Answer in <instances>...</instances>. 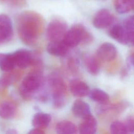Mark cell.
Returning <instances> with one entry per match:
<instances>
[{
	"instance_id": "18",
	"label": "cell",
	"mask_w": 134,
	"mask_h": 134,
	"mask_svg": "<svg viewBox=\"0 0 134 134\" xmlns=\"http://www.w3.org/2000/svg\"><path fill=\"white\" fill-rule=\"evenodd\" d=\"M84 63L87 71L92 75H97L99 73L100 65L98 58L94 56H87L84 60Z\"/></svg>"
},
{
	"instance_id": "6",
	"label": "cell",
	"mask_w": 134,
	"mask_h": 134,
	"mask_svg": "<svg viewBox=\"0 0 134 134\" xmlns=\"http://www.w3.org/2000/svg\"><path fill=\"white\" fill-rule=\"evenodd\" d=\"M15 66L20 69H25L30 65L38 64L32 52L25 49H19L12 53Z\"/></svg>"
},
{
	"instance_id": "21",
	"label": "cell",
	"mask_w": 134,
	"mask_h": 134,
	"mask_svg": "<svg viewBox=\"0 0 134 134\" xmlns=\"http://www.w3.org/2000/svg\"><path fill=\"white\" fill-rule=\"evenodd\" d=\"M114 5L119 13H127L133 9V0H115Z\"/></svg>"
},
{
	"instance_id": "26",
	"label": "cell",
	"mask_w": 134,
	"mask_h": 134,
	"mask_svg": "<svg viewBox=\"0 0 134 134\" xmlns=\"http://www.w3.org/2000/svg\"><path fill=\"white\" fill-rule=\"evenodd\" d=\"M127 66L129 70H132L133 69V55H130L127 59Z\"/></svg>"
},
{
	"instance_id": "3",
	"label": "cell",
	"mask_w": 134,
	"mask_h": 134,
	"mask_svg": "<svg viewBox=\"0 0 134 134\" xmlns=\"http://www.w3.org/2000/svg\"><path fill=\"white\" fill-rule=\"evenodd\" d=\"M48 84L52 94V104L54 108L63 107L66 102L67 87L63 79L54 73L50 75Z\"/></svg>"
},
{
	"instance_id": "9",
	"label": "cell",
	"mask_w": 134,
	"mask_h": 134,
	"mask_svg": "<svg viewBox=\"0 0 134 134\" xmlns=\"http://www.w3.org/2000/svg\"><path fill=\"white\" fill-rule=\"evenodd\" d=\"M109 35L113 39L121 44L133 45V40L130 38L128 33L121 25L113 26L109 31Z\"/></svg>"
},
{
	"instance_id": "29",
	"label": "cell",
	"mask_w": 134,
	"mask_h": 134,
	"mask_svg": "<svg viewBox=\"0 0 134 134\" xmlns=\"http://www.w3.org/2000/svg\"><path fill=\"white\" fill-rule=\"evenodd\" d=\"M6 133H8V134H16V133H18V132L16 129H8L6 131Z\"/></svg>"
},
{
	"instance_id": "2",
	"label": "cell",
	"mask_w": 134,
	"mask_h": 134,
	"mask_svg": "<svg viewBox=\"0 0 134 134\" xmlns=\"http://www.w3.org/2000/svg\"><path fill=\"white\" fill-rule=\"evenodd\" d=\"M43 83L41 72L36 69L29 72L23 79L19 87L20 96L25 100H29L35 96L36 93L42 86Z\"/></svg>"
},
{
	"instance_id": "19",
	"label": "cell",
	"mask_w": 134,
	"mask_h": 134,
	"mask_svg": "<svg viewBox=\"0 0 134 134\" xmlns=\"http://www.w3.org/2000/svg\"><path fill=\"white\" fill-rule=\"evenodd\" d=\"M55 130L58 133L61 134L75 133L78 131L76 125L68 120H63L58 122L56 125Z\"/></svg>"
},
{
	"instance_id": "24",
	"label": "cell",
	"mask_w": 134,
	"mask_h": 134,
	"mask_svg": "<svg viewBox=\"0 0 134 134\" xmlns=\"http://www.w3.org/2000/svg\"><path fill=\"white\" fill-rule=\"evenodd\" d=\"M122 26L128 33L130 38L133 40L134 39V25L133 16H130L126 18L123 22Z\"/></svg>"
},
{
	"instance_id": "17",
	"label": "cell",
	"mask_w": 134,
	"mask_h": 134,
	"mask_svg": "<svg viewBox=\"0 0 134 134\" xmlns=\"http://www.w3.org/2000/svg\"><path fill=\"white\" fill-rule=\"evenodd\" d=\"M15 66L12 53H0V69L7 72L12 71Z\"/></svg>"
},
{
	"instance_id": "10",
	"label": "cell",
	"mask_w": 134,
	"mask_h": 134,
	"mask_svg": "<svg viewBox=\"0 0 134 134\" xmlns=\"http://www.w3.org/2000/svg\"><path fill=\"white\" fill-rule=\"evenodd\" d=\"M117 50L112 43L105 42L102 44L97 50V57L104 61H110L117 55Z\"/></svg>"
},
{
	"instance_id": "23",
	"label": "cell",
	"mask_w": 134,
	"mask_h": 134,
	"mask_svg": "<svg viewBox=\"0 0 134 134\" xmlns=\"http://www.w3.org/2000/svg\"><path fill=\"white\" fill-rule=\"evenodd\" d=\"M10 72H6L7 73L4 74L0 78V86L2 87H6L12 83H13L16 80V75L14 73H10Z\"/></svg>"
},
{
	"instance_id": "30",
	"label": "cell",
	"mask_w": 134,
	"mask_h": 134,
	"mask_svg": "<svg viewBox=\"0 0 134 134\" xmlns=\"http://www.w3.org/2000/svg\"></svg>"
},
{
	"instance_id": "27",
	"label": "cell",
	"mask_w": 134,
	"mask_h": 134,
	"mask_svg": "<svg viewBox=\"0 0 134 134\" xmlns=\"http://www.w3.org/2000/svg\"><path fill=\"white\" fill-rule=\"evenodd\" d=\"M68 68L71 71H75L76 70V64L73 58H70L68 61Z\"/></svg>"
},
{
	"instance_id": "5",
	"label": "cell",
	"mask_w": 134,
	"mask_h": 134,
	"mask_svg": "<svg viewBox=\"0 0 134 134\" xmlns=\"http://www.w3.org/2000/svg\"><path fill=\"white\" fill-rule=\"evenodd\" d=\"M65 22L59 19L51 21L47 28V36L50 41L62 40L67 31Z\"/></svg>"
},
{
	"instance_id": "22",
	"label": "cell",
	"mask_w": 134,
	"mask_h": 134,
	"mask_svg": "<svg viewBox=\"0 0 134 134\" xmlns=\"http://www.w3.org/2000/svg\"><path fill=\"white\" fill-rule=\"evenodd\" d=\"M110 130L113 134L128 133L125 124L120 121L113 122L110 126Z\"/></svg>"
},
{
	"instance_id": "25",
	"label": "cell",
	"mask_w": 134,
	"mask_h": 134,
	"mask_svg": "<svg viewBox=\"0 0 134 134\" xmlns=\"http://www.w3.org/2000/svg\"><path fill=\"white\" fill-rule=\"evenodd\" d=\"M127 129V133H133L134 131V120L132 116L128 117L124 123Z\"/></svg>"
},
{
	"instance_id": "4",
	"label": "cell",
	"mask_w": 134,
	"mask_h": 134,
	"mask_svg": "<svg viewBox=\"0 0 134 134\" xmlns=\"http://www.w3.org/2000/svg\"><path fill=\"white\" fill-rule=\"evenodd\" d=\"M93 40V36L82 25L78 24L73 26L67 30L62 41L69 48H73L80 43L86 45Z\"/></svg>"
},
{
	"instance_id": "8",
	"label": "cell",
	"mask_w": 134,
	"mask_h": 134,
	"mask_svg": "<svg viewBox=\"0 0 134 134\" xmlns=\"http://www.w3.org/2000/svg\"><path fill=\"white\" fill-rule=\"evenodd\" d=\"M114 17L110 12L106 9H102L98 11L94 17L93 24L98 29L108 27L114 22Z\"/></svg>"
},
{
	"instance_id": "1",
	"label": "cell",
	"mask_w": 134,
	"mask_h": 134,
	"mask_svg": "<svg viewBox=\"0 0 134 134\" xmlns=\"http://www.w3.org/2000/svg\"><path fill=\"white\" fill-rule=\"evenodd\" d=\"M17 31L21 40L26 44H34L41 34L44 27L42 17L32 12L21 14L17 20Z\"/></svg>"
},
{
	"instance_id": "11",
	"label": "cell",
	"mask_w": 134,
	"mask_h": 134,
	"mask_svg": "<svg viewBox=\"0 0 134 134\" xmlns=\"http://www.w3.org/2000/svg\"><path fill=\"white\" fill-rule=\"evenodd\" d=\"M72 94L76 97H82L87 96L90 92L88 85L83 81L74 80L72 81L69 85Z\"/></svg>"
},
{
	"instance_id": "14",
	"label": "cell",
	"mask_w": 134,
	"mask_h": 134,
	"mask_svg": "<svg viewBox=\"0 0 134 134\" xmlns=\"http://www.w3.org/2000/svg\"><path fill=\"white\" fill-rule=\"evenodd\" d=\"M72 110L75 116L82 119L91 115L90 106L81 99H76L74 102Z\"/></svg>"
},
{
	"instance_id": "20",
	"label": "cell",
	"mask_w": 134,
	"mask_h": 134,
	"mask_svg": "<svg viewBox=\"0 0 134 134\" xmlns=\"http://www.w3.org/2000/svg\"><path fill=\"white\" fill-rule=\"evenodd\" d=\"M88 95L92 100L100 104H107L109 99V95L106 92L98 88L90 91Z\"/></svg>"
},
{
	"instance_id": "15",
	"label": "cell",
	"mask_w": 134,
	"mask_h": 134,
	"mask_svg": "<svg viewBox=\"0 0 134 134\" xmlns=\"http://www.w3.org/2000/svg\"><path fill=\"white\" fill-rule=\"evenodd\" d=\"M17 108L15 104L9 100L3 101L0 104V117L5 119H12L15 116Z\"/></svg>"
},
{
	"instance_id": "28",
	"label": "cell",
	"mask_w": 134,
	"mask_h": 134,
	"mask_svg": "<svg viewBox=\"0 0 134 134\" xmlns=\"http://www.w3.org/2000/svg\"><path fill=\"white\" fill-rule=\"evenodd\" d=\"M44 133V132L42 129L35 127H34V129L30 130L28 132L29 134H43Z\"/></svg>"
},
{
	"instance_id": "16",
	"label": "cell",
	"mask_w": 134,
	"mask_h": 134,
	"mask_svg": "<svg viewBox=\"0 0 134 134\" xmlns=\"http://www.w3.org/2000/svg\"><path fill=\"white\" fill-rule=\"evenodd\" d=\"M51 120V115L44 113H37L32 119V126L41 129L47 128L50 124Z\"/></svg>"
},
{
	"instance_id": "7",
	"label": "cell",
	"mask_w": 134,
	"mask_h": 134,
	"mask_svg": "<svg viewBox=\"0 0 134 134\" xmlns=\"http://www.w3.org/2000/svg\"><path fill=\"white\" fill-rule=\"evenodd\" d=\"M13 37L12 21L8 16L0 14V46L11 40Z\"/></svg>"
},
{
	"instance_id": "12",
	"label": "cell",
	"mask_w": 134,
	"mask_h": 134,
	"mask_svg": "<svg viewBox=\"0 0 134 134\" xmlns=\"http://www.w3.org/2000/svg\"><path fill=\"white\" fill-rule=\"evenodd\" d=\"M69 49V48L62 40L50 41L48 43L47 50L48 52L54 56L64 57Z\"/></svg>"
},
{
	"instance_id": "13",
	"label": "cell",
	"mask_w": 134,
	"mask_h": 134,
	"mask_svg": "<svg viewBox=\"0 0 134 134\" xmlns=\"http://www.w3.org/2000/svg\"><path fill=\"white\" fill-rule=\"evenodd\" d=\"M97 129V121L95 118L90 115L83 118L82 122L80 124L78 130L82 134H93Z\"/></svg>"
}]
</instances>
